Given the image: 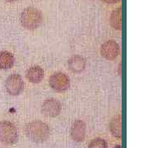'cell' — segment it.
Instances as JSON below:
<instances>
[{
	"label": "cell",
	"instance_id": "1",
	"mask_svg": "<svg viewBox=\"0 0 148 148\" xmlns=\"http://www.w3.org/2000/svg\"><path fill=\"white\" fill-rule=\"evenodd\" d=\"M25 133L28 139L36 143H42L47 141L50 135L49 125L40 120H33L25 126Z\"/></svg>",
	"mask_w": 148,
	"mask_h": 148
},
{
	"label": "cell",
	"instance_id": "2",
	"mask_svg": "<svg viewBox=\"0 0 148 148\" xmlns=\"http://www.w3.org/2000/svg\"><path fill=\"white\" fill-rule=\"evenodd\" d=\"M21 24L27 30L33 31L41 26L43 22L42 12L36 8L27 7L21 12Z\"/></svg>",
	"mask_w": 148,
	"mask_h": 148
},
{
	"label": "cell",
	"instance_id": "3",
	"mask_svg": "<svg viewBox=\"0 0 148 148\" xmlns=\"http://www.w3.org/2000/svg\"><path fill=\"white\" fill-rule=\"evenodd\" d=\"M18 140L16 126L9 121L0 122V142L8 145L14 144Z\"/></svg>",
	"mask_w": 148,
	"mask_h": 148
},
{
	"label": "cell",
	"instance_id": "4",
	"mask_svg": "<svg viewBox=\"0 0 148 148\" xmlns=\"http://www.w3.org/2000/svg\"><path fill=\"white\" fill-rule=\"evenodd\" d=\"M50 87L58 92H64L70 87V79L64 73H55L49 79Z\"/></svg>",
	"mask_w": 148,
	"mask_h": 148
},
{
	"label": "cell",
	"instance_id": "5",
	"mask_svg": "<svg viewBox=\"0 0 148 148\" xmlns=\"http://www.w3.org/2000/svg\"><path fill=\"white\" fill-rule=\"evenodd\" d=\"M7 92L11 95H18L24 89V82L19 74L13 73L8 76L5 81Z\"/></svg>",
	"mask_w": 148,
	"mask_h": 148
},
{
	"label": "cell",
	"instance_id": "6",
	"mask_svg": "<svg viewBox=\"0 0 148 148\" xmlns=\"http://www.w3.org/2000/svg\"><path fill=\"white\" fill-rule=\"evenodd\" d=\"M62 110L61 103L53 98L47 99L44 101L41 106V113L43 115L49 118H54L58 116Z\"/></svg>",
	"mask_w": 148,
	"mask_h": 148
},
{
	"label": "cell",
	"instance_id": "7",
	"mask_svg": "<svg viewBox=\"0 0 148 148\" xmlns=\"http://www.w3.org/2000/svg\"><path fill=\"white\" fill-rule=\"evenodd\" d=\"M120 47L115 40H107L101 47V54L107 60H114L119 55Z\"/></svg>",
	"mask_w": 148,
	"mask_h": 148
},
{
	"label": "cell",
	"instance_id": "8",
	"mask_svg": "<svg viewBox=\"0 0 148 148\" xmlns=\"http://www.w3.org/2000/svg\"><path fill=\"white\" fill-rule=\"evenodd\" d=\"M71 136L75 142H83L86 136V123L82 119L75 120L71 127Z\"/></svg>",
	"mask_w": 148,
	"mask_h": 148
},
{
	"label": "cell",
	"instance_id": "9",
	"mask_svg": "<svg viewBox=\"0 0 148 148\" xmlns=\"http://www.w3.org/2000/svg\"><path fill=\"white\" fill-rule=\"evenodd\" d=\"M86 59L81 55H73L68 61L69 69L74 73H81L86 69Z\"/></svg>",
	"mask_w": 148,
	"mask_h": 148
},
{
	"label": "cell",
	"instance_id": "10",
	"mask_svg": "<svg viewBox=\"0 0 148 148\" xmlns=\"http://www.w3.org/2000/svg\"><path fill=\"white\" fill-rule=\"evenodd\" d=\"M44 76H45V73L42 68H40V66H32L31 68L27 69V73H26V77L27 79L34 84H37L40 83L43 79H44Z\"/></svg>",
	"mask_w": 148,
	"mask_h": 148
},
{
	"label": "cell",
	"instance_id": "11",
	"mask_svg": "<svg viewBox=\"0 0 148 148\" xmlns=\"http://www.w3.org/2000/svg\"><path fill=\"white\" fill-rule=\"evenodd\" d=\"M122 115L117 114L114 116L110 123V129L114 137L117 138H122L123 135V127H122Z\"/></svg>",
	"mask_w": 148,
	"mask_h": 148
},
{
	"label": "cell",
	"instance_id": "12",
	"mask_svg": "<svg viewBox=\"0 0 148 148\" xmlns=\"http://www.w3.org/2000/svg\"><path fill=\"white\" fill-rule=\"evenodd\" d=\"M14 65V57L8 51L0 52V69H10Z\"/></svg>",
	"mask_w": 148,
	"mask_h": 148
},
{
	"label": "cell",
	"instance_id": "13",
	"mask_svg": "<svg viewBox=\"0 0 148 148\" xmlns=\"http://www.w3.org/2000/svg\"><path fill=\"white\" fill-rule=\"evenodd\" d=\"M111 27L117 31L122 30V8H117L115 10L112 12L110 18Z\"/></svg>",
	"mask_w": 148,
	"mask_h": 148
},
{
	"label": "cell",
	"instance_id": "14",
	"mask_svg": "<svg viewBox=\"0 0 148 148\" xmlns=\"http://www.w3.org/2000/svg\"><path fill=\"white\" fill-rule=\"evenodd\" d=\"M88 148H108V145L103 138H96L90 142Z\"/></svg>",
	"mask_w": 148,
	"mask_h": 148
},
{
	"label": "cell",
	"instance_id": "15",
	"mask_svg": "<svg viewBox=\"0 0 148 148\" xmlns=\"http://www.w3.org/2000/svg\"><path fill=\"white\" fill-rule=\"evenodd\" d=\"M102 2L106 3H110V4H112V3H117L119 2H120V0H101Z\"/></svg>",
	"mask_w": 148,
	"mask_h": 148
},
{
	"label": "cell",
	"instance_id": "16",
	"mask_svg": "<svg viewBox=\"0 0 148 148\" xmlns=\"http://www.w3.org/2000/svg\"><path fill=\"white\" fill-rule=\"evenodd\" d=\"M114 148H122V147L120 145H117V146H115Z\"/></svg>",
	"mask_w": 148,
	"mask_h": 148
},
{
	"label": "cell",
	"instance_id": "17",
	"mask_svg": "<svg viewBox=\"0 0 148 148\" xmlns=\"http://www.w3.org/2000/svg\"><path fill=\"white\" fill-rule=\"evenodd\" d=\"M4 1H6V2H10V3H12V2H14V1H16V0H4Z\"/></svg>",
	"mask_w": 148,
	"mask_h": 148
}]
</instances>
